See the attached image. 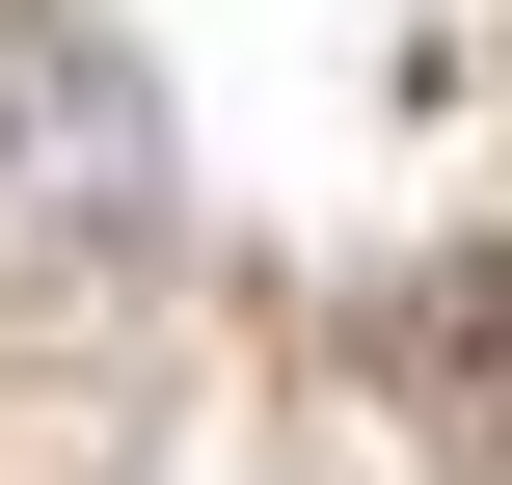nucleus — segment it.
<instances>
[{"instance_id": "nucleus-1", "label": "nucleus", "mask_w": 512, "mask_h": 485, "mask_svg": "<svg viewBox=\"0 0 512 485\" xmlns=\"http://www.w3.org/2000/svg\"><path fill=\"white\" fill-rule=\"evenodd\" d=\"M0 189H27L54 243H135V216H162V135H135V81H108L81 27L0 54Z\"/></svg>"}]
</instances>
